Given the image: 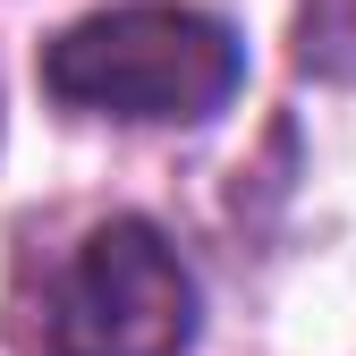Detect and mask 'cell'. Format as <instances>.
<instances>
[{
    "label": "cell",
    "mask_w": 356,
    "mask_h": 356,
    "mask_svg": "<svg viewBox=\"0 0 356 356\" xmlns=\"http://www.w3.org/2000/svg\"><path fill=\"white\" fill-rule=\"evenodd\" d=\"M187 339L195 272L136 212L85 229L42 297V356H187Z\"/></svg>",
    "instance_id": "cell-2"
},
{
    "label": "cell",
    "mask_w": 356,
    "mask_h": 356,
    "mask_svg": "<svg viewBox=\"0 0 356 356\" xmlns=\"http://www.w3.org/2000/svg\"><path fill=\"white\" fill-rule=\"evenodd\" d=\"M297 68L356 85V0H297Z\"/></svg>",
    "instance_id": "cell-3"
},
{
    "label": "cell",
    "mask_w": 356,
    "mask_h": 356,
    "mask_svg": "<svg viewBox=\"0 0 356 356\" xmlns=\"http://www.w3.org/2000/svg\"><path fill=\"white\" fill-rule=\"evenodd\" d=\"M238 76H246L238 34L187 0H127L42 42V94L60 111L127 127H195L229 111Z\"/></svg>",
    "instance_id": "cell-1"
}]
</instances>
